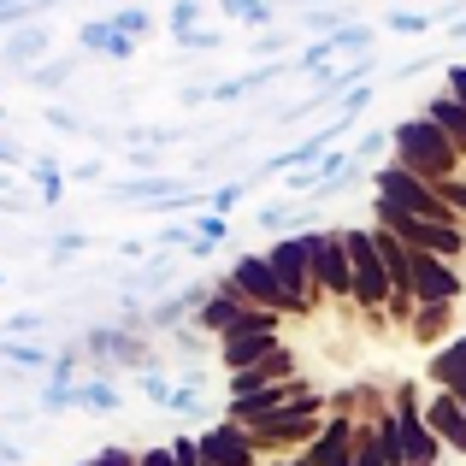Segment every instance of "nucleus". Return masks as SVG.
Returning <instances> with one entry per match:
<instances>
[{"label": "nucleus", "mask_w": 466, "mask_h": 466, "mask_svg": "<svg viewBox=\"0 0 466 466\" xmlns=\"http://www.w3.org/2000/svg\"><path fill=\"white\" fill-rule=\"evenodd\" d=\"M390 159H396L401 171H413L420 183H431V189L466 171V166H461V154H455V142H449L443 130H437L431 118H425V113L390 130Z\"/></svg>", "instance_id": "1"}, {"label": "nucleus", "mask_w": 466, "mask_h": 466, "mask_svg": "<svg viewBox=\"0 0 466 466\" xmlns=\"http://www.w3.org/2000/svg\"><path fill=\"white\" fill-rule=\"evenodd\" d=\"M378 201H384V207H396V213H408V218H425V225L466 230L461 218L443 207V195H437L431 183H420L413 171H401L396 159H384V166H378Z\"/></svg>", "instance_id": "2"}, {"label": "nucleus", "mask_w": 466, "mask_h": 466, "mask_svg": "<svg viewBox=\"0 0 466 466\" xmlns=\"http://www.w3.org/2000/svg\"><path fill=\"white\" fill-rule=\"evenodd\" d=\"M342 248H349V301L372 319V325H384L390 272H384V260H378L372 237H366V230H342Z\"/></svg>", "instance_id": "3"}, {"label": "nucleus", "mask_w": 466, "mask_h": 466, "mask_svg": "<svg viewBox=\"0 0 466 466\" xmlns=\"http://www.w3.org/2000/svg\"><path fill=\"white\" fill-rule=\"evenodd\" d=\"M278 413H325V396H319L313 384H301V378H289V384H272V390H254V396H237L225 420L248 431V425H266V420H278Z\"/></svg>", "instance_id": "4"}, {"label": "nucleus", "mask_w": 466, "mask_h": 466, "mask_svg": "<svg viewBox=\"0 0 466 466\" xmlns=\"http://www.w3.org/2000/svg\"><path fill=\"white\" fill-rule=\"evenodd\" d=\"M372 218H378V230H390L396 242H408L413 254H437V260H449V266L466 254V230L425 225V218H408V213H396V207H384V201H372Z\"/></svg>", "instance_id": "5"}, {"label": "nucleus", "mask_w": 466, "mask_h": 466, "mask_svg": "<svg viewBox=\"0 0 466 466\" xmlns=\"http://www.w3.org/2000/svg\"><path fill=\"white\" fill-rule=\"evenodd\" d=\"M218 289H225V296H237L242 308H260V313H278V319H284V313H301L296 301L284 296V284L272 278V266H266L260 254H242V260L225 272V284H218Z\"/></svg>", "instance_id": "6"}, {"label": "nucleus", "mask_w": 466, "mask_h": 466, "mask_svg": "<svg viewBox=\"0 0 466 466\" xmlns=\"http://www.w3.org/2000/svg\"><path fill=\"white\" fill-rule=\"evenodd\" d=\"M308 242V272L319 296H342L349 301V248H342V230H301Z\"/></svg>", "instance_id": "7"}, {"label": "nucleus", "mask_w": 466, "mask_h": 466, "mask_svg": "<svg viewBox=\"0 0 466 466\" xmlns=\"http://www.w3.org/2000/svg\"><path fill=\"white\" fill-rule=\"evenodd\" d=\"M390 420H396L401 466H437V461H443V443H437V437L425 431V420H420V390H396V408H390Z\"/></svg>", "instance_id": "8"}, {"label": "nucleus", "mask_w": 466, "mask_h": 466, "mask_svg": "<svg viewBox=\"0 0 466 466\" xmlns=\"http://www.w3.org/2000/svg\"><path fill=\"white\" fill-rule=\"evenodd\" d=\"M260 260L272 266V278L284 284V296L296 301L301 313H313L319 289H313V272H308V242H301V237H284V242H272V248H266Z\"/></svg>", "instance_id": "9"}, {"label": "nucleus", "mask_w": 466, "mask_h": 466, "mask_svg": "<svg viewBox=\"0 0 466 466\" xmlns=\"http://www.w3.org/2000/svg\"><path fill=\"white\" fill-rule=\"evenodd\" d=\"M325 425V413H278L266 425H248V443L254 455H278V449H308Z\"/></svg>", "instance_id": "10"}, {"label": "nucleus", "mask_w": 466, "mask_h": 466, "mask_svg": "<svg viewBox=\"0 0 466 466\" xmlns=\"http://www.w3.org/2000/svg\"><path fill=\"white\" fill-rule=\"evenodd\" d=\"M461 289H466V278L449 260H437V254H413V278H408L413 308H420V301H449V308H455Z\"/></svg>", "instance_id": "11"}, {"label": "nucleus", "mask_w": 466, "mask_h": 466, "mask_svg": "<svg viewBox=\"0 0 466 466\" xmlns=\"http://www.w3.org/2000/svg\"><path fill=\"white\" fill-rule=\"evenodd\" d=\"M301 455H308V466H354V413L349 408L325 413L319 437L301 449Z\"/></svg>", "instance_id": "12"}, {"label": "nucleus", "mask_w": 466, "mask_h": 466, "mask_svg": "<svg viewBox=\"0 0 466 466\" xmlns=\"http://www.w3.org/2000/svg\"><path fill=\"white\" fill-rule=\"evenodd\" d=\"M420 420H425V431L443 443V455H466V413L455 408V396L431 390V396L420 401Z\"/></svg>", "instance_id": "13"}, {"label": "nucleus", "mask_w": 466, "mask_h": 466, "mask_svg": "<svg viewBox=\"0 0 466 466\" xmlns=\"http://www.w3.org/2000/svg\"><path fill=\"white\" fill-rule=\"evenodd\" d=\"M289 378H301L296 372V349H278V354H266L260 366H248V372H230V401L237 396H254V390H272V384H289Z\"/></svg>", "instance_id": "14"}, {"label": "nucleus", "mask_w": 466, "mask_h": 466, "mask_svg": "<svg viewBox=\"0 0 466 466\" xmlns=\"http://www.w3.org/2000/svg\"><path fill=\"white\" fill-rule=\"evenodd\" d=\"M284 349V330H242V337H218V360L230 366V372H248V366H260L266 354Z\"/></svg>", "instance_id": "15"}, {"label": "nucleus", "mask_w": 466, "mask_h": 466, "mask_svg": "<svg viewBox=\"0 0 466 466\" xmlns=\"http://www.w3.org/2000/svg\"><path fill=\"white\" fill-rule=\"evenodd\" d=\"M431 378H437V390H443V396H455V408L466 413V337H455L431 360Z\"/></svg>", "instance_id": "16"}, {"label": "nucleus", "mask_w": 466, "mask_h": 466, "mask_svg": "<svg viewBox=\"0 0 466 466\" xmlns=\"http://www.w3.org/2000/svg\"><path fill=\"white\" fill-rule=\"evenodd\" d=\"M425 118H431V125L455 142V154H461V166H466V106H455L449 95H437V101L425 106Z\"/></svg>", "instance_id": "17"}, {"label": "nucleus", "mask_w": 466, "mask_h": 466, "mask_svg": "<svg viewBox=\"0 0 466 466\" xmlns=\"http://www.w3.org/2000/svg\"><path fill=\"white\" fill-rule=\"evenodd\" d=\"M449 325H455V308H449V301H420V308H413V319H408V330H413L420 342H437Z\"/></svg>", "instance_id": "18"}, {"label": "nucleus", "mask_w": 466, "mask_h": 466, "mask_svg": "<svg viewBox=\"0 0 466 466\" xmlns=\"http://www.w3.org/2000/svg\"><path fill=\"white\" fill-rule=\"evenodd\" d=\"M237 313H242V301L218 289V296H207V301H201V330H213V337H225V330L237 325Z\"/></svg>", "instance_id": "19"}, {"label": "nucleus", "mask_w": 466, "mask_h": 466, "mask_svg": "<svg viewBox=\"0 0 466 466\" xmlns=\"http://www.w3.org/2000/svg\"><path fill=\"white\" fill-rule=\"evenodd\" d=\"M437 195H443V207L466 225V171H461V177H449V183H437Z\"/></svg>", "instance_id": "20"}, {"label": "nucleus", "mask_w": 466, "mask_h": 466, "mask_svg": "<svg viewBox=\"0 0 466 466\" xmlns=\"http://www.w3.org/2000/svg\"><path fill=\"white\" fill-rule=\"evenodd\" d=\"M390 24H396L401 35H425V30H431V18H425V12H408V6H401V12H390Z\"/></svg>", "instance_id": "21"}, {"label": "nucleus", "mask_w": 466, "mask_h": 466, "mask_svg": "<svg viewBox=\"0 0 466 466\" xmlns=\"http://www.w3.org/2000/svg\"><path fill=\"white\" fill-rule=\"evenodd\" d=\"M171 466H201V449H195V437H177V443H171Z\"/></svg>", "instance_id": "22"}, {"label": "nucleus", "mask_w": 466, "mask_h": 466, "mask_svg": "<svg viewBox=\"0 0 466 466\" xmlns=\"http://www.w3.org/2000/svg\"><path fill=\"white\" fill-rule=\"evenodd\" d=\"M449 101H455V106H466V66H449Z\"/></svg>", "instance_id": "23"}, {"label": "nucleus", "mask_w": 466, "mask_h": 466, "mask_svg": "<svg viewBox=\"0 0 466 466\" xmlns=\"http://www.w3.org/2000/svg\"><path fill=\"white\" fill-rule=\"evenodd\" d=\"M89 466H137V455H130V449H101Z\"/></svg>", "instance_id": "24"}, {"label": "nucleus", "mask_w": 466, "mask_h": 466, "mask_svg": "<svg viewBox=\"0 0 466 466\" xmlns=\"http://www.w3.org/2000/svg\"><path fill=\"white\" fill-rule=\"evenodd\" d=\"M225 6L237 12V18H248V24H254V18H266V0H225Z\"/></svg>", "instance_id": "25"}, {"label": "nucleus", "mask_w": 466, "mask_h": 466, "mask_svg": "<svg viewBox=\"0 0 466 466\" xmlns=\"http://www.w3.org/2000/svg\"><path fill=\"white\" fill-rule=\"evenodd\" d=\"M137 466H171V449H142Z\"/></svg>", "instance_id": "26"}, {"label": "nucleus", "mask_w": 466, "mask_h": 466, "mask_svg": "<svg viewBox=\"0 0 466 466\" xmlns=\"http://www.w3.org/2000/svg\"><path fill=\"white\" fill-rule=\"evenodd\" d=\"M266 466H308V455L296 449V455H284V461H266Z\"/></svg>", "instance_id": "27"}, {"label": "nucleus", "mask_w": 466, "mask_h": 466, "mask_svg": "<svg viewBox=\"0 0 466 466\" xmlns=\"http://www.w3.org/2000/svg\"><path fill=\"white\" fill-rule=\"evenodd\" d=\"M449 35H455V42H466V12L455 18V30H449Z\"/></svg>", "instance_id": "28"}]
</instances>
